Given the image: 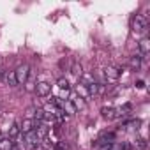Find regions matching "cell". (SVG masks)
<instances>
[{"label": "cell", "instance_id": "obj_12", "mask_svg": "<svg viewBox=\"0 0 150 150\" xmlns=\"http://www.w3.org/2000/svg\"><path fill=\"white\" fill-rule=\"evenodd\" d=\"M76 96H80V97H81V99H85V101H90V94H88L87 87H83L81 83H78V85H76Z\"/></svg>", "mask_w": 150, "mask_h": 150}, {"label": "cell", "instance_id": "obj_3", "mask_svg": "<svg viewBox=\"0 0 150 150\" xmlns=\"http://www.w3.org/2000/svg\"><path fill=\"white\" fill-rule=\"evenodd\" d=\"M25 143H27V146H28L30 150H35V148H39V145H41V139H39L37 132H35V131H32V132L25 134Z\"/></svg>", "mask_w": 150, "mask_h": 150}, {"label": "cell", "instance_id": "obj_13", "mask_svg": "<svg viewBox=\"0 0 150 150\" xmlns=\"http://www.w3.org/2000/svg\"><path fill=\"white\" fill-rule=\"evenodd\" d=\"M13 139L9 138V136H2L0 138V150H11L13 148Z\"/></svg>", "mask_w": 150, "mask_h": 150}, {"label": "cell", "instance_id": "obj_20", "mask_svg": "<svg viewBox=\"0 0 150 150\" xmlns=\"http://www.w3.org/2000/svg\"><path fill=\"white\" fill-rule=\"evenodd\" d=\"M58 65H60L62 69H67V65H69V64H67V60H65V58H62V60L58 62Z\"/></svg>", "mask_w": 150, "mask_h": 150}, {"label": "cell", "instance_id": "obj_16", "mask_svg": "<svg viewBox=\"0 0 150 150\" xmlns=\"http://www.w3.org/2000/svg\"><path fill=\"white\" fill-rule=\"evenodd\" d=\"M20 134H21V131H20V122H14V124L11 125V129H9V138L14 139V138H18Z\"/></svg>", "mask_w": 150, "mask_h": 150}, {"label": "cell", "instance_id": "obj_7", "mask_svg": "<svg viewBox=\"0 0 150 150\" xmlns=\"http://www.w3.org/2000/svg\"><path fill=\"white\" fill-rule=\"evenodd\" d=\"M50 92H51V85H50L48 81H39V83L35 85V94H37L39 97H48Z\"/></svg>", "mask_w": 150, "mask_h": 150}, {"label": "cell", "instance_id": "obj_15", "mask_svg": "<svg viewBox=\"0 0 150 150\" xmlns=\"http://www.w3.org/2000/svg\"><path fill=\"white\" fill-rule=\"evenodd\" d=\"M35 85H37V81H35V78L32 76V74H30V76H28V80L25 81V90L27 92H35Z\"/></svg>", "mask_w": 150, "mask_h": 150}, {"label": "cell", "instance_id": "obj_14", "mask_svg": "<svg viewBox=\"0 0 150 150\" xmlns=\"http://www.w3.org/2000/svg\"><path fill=\"white\" fill-rule=\"evenodd\" d=\"M141 62H143V58H141L139 53H138V55H132V57L129 58V65H131L132 69H136V71L141 67Z\"/></svg>", "mask_w": 150, "mask_h": 150}, {"label": "cell", "instance_id": "obj_2", "mask_svg": "<svg viewBox=\"0 0 150 150\" xmlns=\"http://www.w3.org/2000/svg\"><path fill=\"white\" fill-rule=\"evenodd\" d=\"M146 28H148L146 18L141 16V14H136V18L132 20V30H134L136 34H143V32H146Z\"/></svg>", "mask_w": 150, "mask_h": 150}, {"label": "cell", "instance_id": "obj_5", "mask_svg": "<svg viewBox=\"0 0 150 150\" xmlns=\"http://www.w3.org/2000/svg\"><path fill=\"white\" fill-rule=\"evenodd\" d=\"M20 131H21V134H28V132H32V131H35V120L34 118H23L21 122H20Z\"/></svg>", "mask_w": 150, "mask_h": 150}, {"label": "cell", "instance_id": "obj_21", "mask_svg": "<svg viewBox=\"0 0 150 150\" xmlns=\"http://www.w3.org/2000/svg\"><path fill=\"white\" fill-rule=\"evenodd\" d=\"M136 87H138V88H145V81H141V80H139V81L136 83Z\"/></svg>", "mask_w": 150, "mask_h": 150}, {"label": "cell", "instance_id": "obj_4", "mask_svg": "<svg viewBox=\"0 0 150 150\" xmlns=\"http://www.w3.org/2000/svg\"><path fill=\"white\" fill-rule=\"evenodd\" d=\"M104 78H106L108 81H117V80L120 78V69H118L117 65H108V67H104Z\"/></svg>", "mask_w": 150, "mask_h": 150}, {"label": "cell", "instance_id": "obj_23", "mask_svg": "<svg viewBox=\"0 0 150 150\" xmlns=\"http://www.w3.org/2000/svg\"><path fill=\"white\" fill-rule=\"evenodd\" d=\"M4 72H6V71H4L2 67H0V78H2V76H4Z\"/></svg>", "mask_w": 150, "mask_h": 150}, {"label": "cell", "instance_id": "obj_11", "mask_svg": "<svg viewBox=\"0 0 150 150\" xmlns=\"http://www.w3.org/2000/svg\"><path fill=\"white\" fill-rule=\"evenodd\" d=\"M101 113H103V118H106V120H115L117 118V108H103L101 110Z\"/></svg>", "mask_w": 150, "mask_h": 150}, {"label": "cell", "instance_id": "obj_1", "mask_svg": "<svg viewBox=\"0 0 150 150\" xmlns=\"http://www.w3.org/2000/svg\"><path fill=\"white\" fill-rule=\"evenodd\" d=\"M14 72H16V81H18V85H25V81L30 76V65L28 64H21V65L16 67Z\"/></svg>", "mask_w": 150, "mask_h": 150}, {"label": "cell", "instance_id": "obj_10", "mask_svg": "<svg viewBox=\"0 0 150 150\" xmlns=\"http://www.w3.org/2000/svg\"><path fill=\"white\" fill-rule=\"evenodd\" d=\"M69 71H71L76 78H81V74H83V67H81V64H80V62H76V60H72V64H71Z\"/></svg>", "mask_w": 150, "mask_h": 150}, {"label": "cell", "instance_id": "obj_19", "mask_svg": "<svg viewBox=\"0 0 150 150\" xmlns=\"http://www.w3.org/2000/svg\"><path fill=\"white\" fill-rule=\"evenodd\" d=\"M106 150H127V145L125 143H111Z\"/></svg>", "mask_w": 150, "mask_h": 150}, {"label": "cell", "instance_id": "obj_17", "mask_svg": "<svg viewBox=\"0 0 150 150\" xmlns=\"http://www.w3.org/2000/svg\"><path fill=\"white\" fill-rule=\"evenodd\" d=\"M57 87H58L60 90H65V92L71 90V85H69L67 78H58V80H57Z\"/></svg>", "mask_w": 150, "mask_h": 150}, {"label": "cell", "instance_id": "obj_22", "mask_svg": "<svg viewBox=\"0 0 150 150\" xmlns=\"http://www.w3.org/2000/svg\"><path fill=\"white\" fill-rule=\"evenodd\" d=\"M11 150H20V143H16V141H14V143H13V148H11Z\"/></svg>", "mask_w": 150, "mask_h": 150}, {"label": "cell", "instance_id": "obj_8", "mask_svg": "<svg viewBox=\"0 0 150 150\" xmlns=\"http://www.w3.org/2000/svg\"><path fill=\"white\" fill-rule=\"evenodd\" d=\"M69 103L72 104V108L76 110V111H81V110H85V108H87V101H85V99H81V97H80V96H76V94H72V96H71Z\"/></svg>", "mask_w": 150, "mask_h": 150}, {"label": "cell", "instance_id": "obj_9", "mask_svg": "<svg viewBox=\"0 0 150 150\" xmlns=\"http://www.w3.org/2000/svg\"><path fill=\"white\" fill-rule=\"evenodd\" d=\"M4 81H6V85H9V87H18V81H16V72L14 71H7V72H4Z\"/></svg>", "mask_w": 150, "mask_h": 150}, {"label": "cell", "instance_id": "obj_18", "mask_svg": "<svg viewBox=\"0 0 150 150\" xmlns=\"http://www.w3.org/2000/svg\"><path fill=\"white\" fill-rule=\"evenodd\" d=\"M134 146H136V150H146V139L145 138H138L134 141Z\"/></svg>", "mask_w": 150, "mask_h": 150}, {"label": "cell", "instance_id": "obj_6", "mask_svg": "<svg viewBox=\"0 0 150 150\" xmlns=\"http://www.w3.org/2000/svg\"><path fill=\"white\" fill-rule=\"evenodd\" d=\"M138 53L141 55L143 60L148 57V53H150V41H148V37H143V39L138 42Z\"/></svg>", "mask_w": 150, "mask_h": 150}]
</instances>
